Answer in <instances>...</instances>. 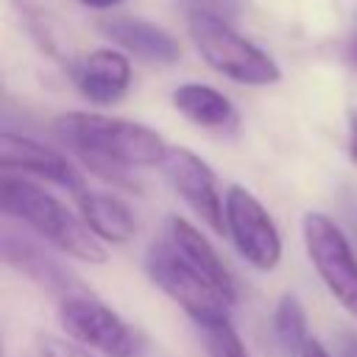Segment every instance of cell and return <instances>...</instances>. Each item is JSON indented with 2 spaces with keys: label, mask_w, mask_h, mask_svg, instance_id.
I'll list each match as a JSON object with an SVG mask.
<instances>
[{
  "label": "cell",
  "mask_w": 357,
  "mask_h": 357,
  "mask_svg": "<svg viewBox=\"0 0 357 357\" xmlns=\"http://www.w3.org/2000/svg\"><path fill=\"white\" fill-rule=\"evenodd\" d=\"M167 243L181 254V259L187 265H192L229 304L237 301V287H234V279L229 273V268L223 265V259L218 257V251L212 248V243L192 226L187 223L184 218L173 215L167 218Z\"/></svg>",
  "instance_id": "cell-11"
},
{
  "label": "cell",
  "mask_w": 357,
  "mask_h": 357,
  "mask_svg": "<svg viewBox=\"0 0 357 357\" xmlns=\"http://www.w3.org/2000/svg\"><path fill=\"white\" fill-rule=\"evenodd\" d=\"M36 346H39V357H98L95 351L73 343L70 337H59V335H39Z\"/></svg>",
  "instance_id": "cell-18"
},
{
  "label": "cell",
  "mask_w": 357,
  "mask_h": 357,
  "mask_svg": "<svg viewBox=\"0 0 357 357\" xmlns=\"http://www.w3.org/2000/svg\"><path fill=\"white\" fill-rule=\"evenodd\" d=\"M271 329H273V337L279 340L282 349L301 354L310 335H307V312L296 296L279 298V304L273 307V315H271Z\"/></svg>",
  "instance_id": "cell-16"
},
{
  "label": "cell",
  "mask_w": 357,
  "mask_h": 357,
  "mask_svg": "<svg viewBox=\"0 0 357 357\" xmlns=\"http://www.w3.org/2000/svg\"><path fill=\"white\" fill-rule=\"evenodd\" d=\"M56 315L64 335L89 351L103 357H134L137 351V337L128 324L89 293L59 301Z\"/></svg>",
  "instance_id": "cell-6"
},
{
  "label": "cell",
  "mask_w": 357,
  "mask_h": 357,
  "mask_svg": "<svg viewBox=\"0 0 357 357\" xmlns=\"http://www.w3.org/2000/svg\"><path fill=\"white\" fill-rule=\"evenodd\" d=\"M162 170L173 190L187 201V206L218 234L226 231V201L218 195L215 173L209 165L187 148H167Z\"/></svg>",
  "instance_id": "cell-8"
},
{
  "label": "cell",
  "mask_w": 357,
  "mask_h": 357,
  "mask_svg": "<svg viewBox=\"0 0 357 357\" xmlns=\"http://www.w3.org/2000/svg\"><path fill=\"white\" fill-rule=\"evenodd\" d=\"M204 343H206V357H248L231 321L212 326V329H204Z\"/></svg>",
  "instance_id": "cell-17"
},
{
  "label": "cell",
  "mask_w": 357,
  "mask_h": 357,
  "mask_svg": "<svg viewBox=\"0 0 357 357\" xmlns=\"http://www.w3.org/2000/svg\"><path fill=\"white\" fill-rule=\"evenodd\" d=\"M226 231L231 234L240 257L257 271H273L282 259V237L265 206L245 190L229 187L226 192Z\"/></svg>",
  "instance_id": "cell-7"
},
{
  "label": "cell",
  "mask_w": 357,
  "mask_h": 357,
  "mask_svg": "<svg viewBox=\"0 0 357 357\" xmlns=\"http://www.w3.org/2000/svg\"><path fill=\"white\" fill-rule=\"evenodd\" d=\"M187 31H190V39L195 42L201 59L212 70L223 73L226 78H231L237 84H254V86L279 81L276 61L271 56H265L257 45L243 39L234 28H229V22L220 14H212L204 8H190Z\"/></svg>",
  "instance_id": "cell-3"
},
{
  "label": "cell",
  "mask_w": 357,
  "mask_h": 357,
  "mask_svg": "<svg viewBox=\"0 0 357 357\" xmlns=\"http://www.w3.org/2000/svg\"><path fill=\"white\" fill-rule=\"evenodd\" d=\"M301 234L307 257L321 282L326 284L329 296L351 318H357V257L351 251V243L337 229V223L321 212L304 215Z\"/></svg>",
  "instance_id": "cell-5"
},
{
  "label": "cell",
  "mask_w": 357,
  "mask_h": 357,
  "mask_svg": "<svg viewBox=\"0 0 357 357\" xmlns=\"http://www.w3.org/2000/svg\"><path fill=\"white\" fill-rule=\"evenodd\" d=\"M100 33L112 39L114 45L126 47L128 53L145 61H153V64H173L181 59L178 42L167 31L145 20H106L100 22Z\"/></svg>",
  "instance_id": "cell-13"
},
{
  "label": "cell",
  "mask_w": 357,
  "mask_h": 357,
  "mask_svg": "<svg viewBox=\"0 0 357 357\" xmlns=\"http://www.w3.org/2000/svg\"><path fill=\"white\" fill-rule=\"evenodd\" d=\"M78 3H84V6H89V8H112V6H117L120 0H78Z\"/></svg>",
  "instance_id": "cell-22"
},
{
  "label": "cell",
  "mask_w": 357,
  "mask_h": 357,
  "mask_svg": "<svg viewBox=\"0 0 357 357\" xmlns=\"http://www.w3.org/2000/svg\"><path fill=\"white\" fill-rule=\"evenodd\" d=\"M0 206L6 218L25 223L28 229H33L42 240H47L67 257L89 262V265L106 262L103 243L84 226V220L75 218L59 198L31 184L28 178L6 173L0 181Z\"/></svg>",
  "instance_id": "cell-2"
},
{
  "label": "cell",
  "mask_w": 357,
  "mask_h": 357,
  "mask_svg": "<svg viewBox=\"0 0 357 357\" xmlns=\"http://www.w3.org/2000/svg\"><path fill=\"white\" fill-rule=\"evenodd\" d=\"M198 6L195 8H204V11H212V14H218L215 11V6H220V3H226V0H195Z\"/></svg>",
  "instance_id": "cell-23"
},
{
  "label": "cell",
  "mask_w": 357,
  "mask_h": 357,
  "mask_svg": "<svg viewBox=\"0 0 357 357\" xmlns=\"http://www.w3.org/2000/svg\"><path fill=\"white\" fill-rule=\"evenodd\" d=\"M145 273L151 282L170 296L201 329L229 324L231 304L192 268L170 243H153L145 254Z\"/></svg>",
  "instance_id": "cell-4"
},
{
  "label": "cell",
  "mask_w": 357,
  "mask_h": 357,
  "mask_svg": "<svg viewBox=\"0 0 357 357\" xmlns=\"http://www.w3.org/2000/svg\"><path fill=\"white\" fill-rule=\"evenodd\" d=\"M53 131L70 151H75L89 165L92 173L128 190L134 184L128 181L126 167L162 165L167 156L165 139L134 120L70 112L53 120Z\"/></svg>",
  "instance_id": "cell-1"
},
{
  "label": "cell",
  "mask_w": 357,
  "mask_h": 357,
  "mask_svg": "<svg viewBox=\"0 0 357 357\" xmlns=\"http://www.w3.org/2000/svg\"><path fill=\"white\" fill-rule=\"evenodd\" d=\"M78 215L84 220V226L100 240V243H114L123 245L137 234V223L134 215L128 212V206L123 201H117L114 195L106 192H95V190H81L78 192Z\"/></svg>",
  "instance_id": "cell-14"
},
{
  "label": "cell",
  "mask_w": 357,
  "mask_h": 357,
  "mask_svg": "<svg viewBox=\"0 0 357 357\" xmlns=\"http://www.w3.org/2000/svg\"><path fill=\"white\" fill-rule=\"evenodd\" d=\"M173 106L192 123L206 128H229L234 126V106L226 95L206 84H181L173 92Z\"/></svg>",
  "instance_id": "cell-15"
},
{
  "label": "cell",
  "mask_w": 357,
  "mask_h": 357,
  "mask_svg": "<svg viewBox=\"0 0 357 357\" xmlns=\"http://www.w3.org/2000/svg\"><path fill=\"white\" fill-rule=\"evenodd\" d=\"M337 357H357V332L337 335Z\"/></svg>",
  "instance_id": "cell-19"
},
{
  "label": "cell",
  "mask_w": 357,
  "mask_h": 357,
  "mask_svg": "<svg viewBox=\"0 0 357 357\" xmlns=\"http://www.w3.org/2000/svg\"><path fill=\"white\" fill-rule=\"evenodd\" d=\"M301 357H332V354L326 351V346H324L321 340L310 337V340H307V346L301 349Z\"/></svg>",
  "instance_id": "cell-20"
},
{
  "label": "cell",
  "mask_w": 357,
  "mask_h": 357,
  "mask_svg": "<svg viewBox=\"0 0 357 357\" xmlns=\"http://www.w3.org/2000/svg\"><path fill=\"white\" fill-rule=\"evenodd\" d=\"M0 165H3L6 173L8 170L31 173V176H39V178H45L50 184H59V187L81 192V176L61 153H56L53 148L42 145L36 139L20 137L14 131H3L0 134Z\"/></svg>",
  "instance_id": "cell-10"
},
{
  "label": "cell",
  "mask_w": 357,
  "mask_h": 357,
  "mask_svg": "<svg viewBox=\"0 0 357 357\" xmlns=\"http://www.w3.org/2000/svg\"><path fill=\"white\" fill-rule=\"evenodd\" d=\"M354 59H357V36H354Z\"/></svg>",
  "instance_id": "cell-24"
},
{
  "label": "cell",
  "mask_w": 357,
  "mask_h": 357,
  "mask_svg": "<svg viewBox=\"0 0 357 357\" xmlns=\"http://www.w3.org/2000/svg\"><path fill=\"white\" fill-rule=\"evenodd\" d=\"M349 151H351V159L357 162V112L351 114V139H349Z\"/></svg>",
  "instance_id": "cell-21"
},
{
  "label": "cell",
  "mask_w": 357,
  "mask_h": 357,
  "mask_svg": "<svg viewBox=\"0 0 357 357\" xmlns=\"http://www.w3.org/2000/svg\"><path fill=\"white\" fill-rule=\"evenodd\" d=\"M75 84L81 95L98 106L117 103L131 84V64L120 50H95L75 67Z\"/></svg>",
  "instance_id": "cell-12"
},
{
  "label": "cell",
  "mask_w": 357,
  "mask_h": 357,
  "mask_svg": "<svg viewBox=\"0 0 357 357\" xmlns=\"http://www.w3.org/2000/svg\"><path fill=\"white\" fill-rule=\"evenodd\" d=\"M3 259L11 268H17L20 273H25L31 282H36L42 290L53 293L59 301L86 293V287L56 257H50L39 243H33L11 229L3 231Z\"/></svg>",
  "instance_id": "cell-9"
}]
</instances>
